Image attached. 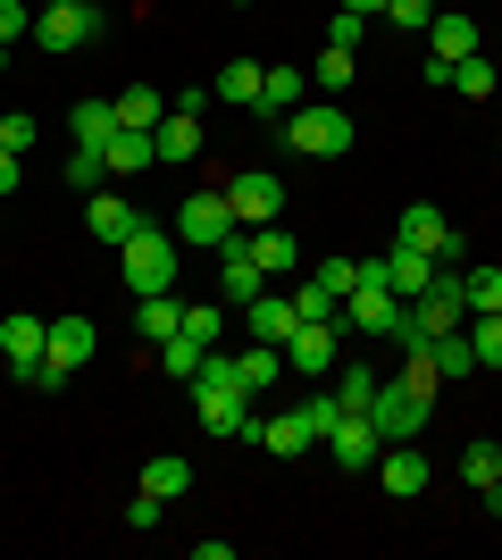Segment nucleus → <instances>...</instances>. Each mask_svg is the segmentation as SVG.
Masks as SVG:
<instances>
[{
  "instance_id": "nucleus-1",
  "label": "nucleus",
  "mask_w": 502,
  "mask_h": 560,
  "mask_svg": "<svg viewBox=\"0 0 502 560\" xmlns=\"http://www.w3.org/2000/svg\"><path fill=\"white\" fill-rule=\"evenodd\" d=\"M176 252H185V243H176L167 226H143V234H126V243H118V268H126V284H135V302L176 284Z\"/></svg>"
},
{
  "instance_id": "nucleus-2",
  "label": "nucleus",
  "mask_w": 502,
  "mask_h": 560,
  "mask_svg": "<svg viewBox=\"0 0 502 560\" xmlns=\"http://www.w3.org/2000/svg\"><path fill=\"white\" fill-rule=\"evenodd\" d=\"M277 135H285L302 160H343V151H352V117L335 109V101H302V109H293Z\"/></svg>"
},
{
  "instance_id": "nucleus-3",
  "label": "nucleus",
  "mask_w": 502,
  "mask_h": 560,
  "mask_svg": "<svg viewBox=\"0 0 502 560\" xmlns=\"http://www.w3.org/2000/svg\"><path fill=\"white\" fill-rule=\"evenodd\" d=\"M285 369L293 376H327V369H343V318H302V327L285 335Z\"/></svg>"
},
{
  "instance_id": "nucleus-4",
  "label": "nucleus",
  "mask_w": 502,
  "mask_h": 560,
  "mask_svg": "<svg viewBox=\"0 0 502 560\" xmlns=\"http://www.w3.org/2000/svg\"><path fill=\"white\" fill-rule=\"evenodd\" d=\"M176 243L185 252H218L226 234H235V210H226V192H192V201H176Z\"/></svg>"
},
{
  "instance_id": "nucleus-5",
  "label": "nucleus",
  "mask_w": 502,
  "mask_h": 560,
  "mask_svg": "<svg viewBox=\"0 0 502 560\" xmlns=\"http://www.w3.org/2000/svg\"><path fill=\"white\" fill-rule=\"evenodd\" d=\"M226 210H235V226H277V210H285V176H277V167H243L235 185H226Z\"/></svg>"
},
{
  "instance_id": "nucleus-6",
  "label": "nucleus",
  "mask_w": 502,
  "mask_h": 560,
  "mask_svg": "<svg viewBox=\"0 0 502 560\" xmlns=\"http://www.w3.org/2000/svg\"><path fill=\"white\" fill-rule=\"evenodd\" d=\"M268 277H260V259H252V234H226L218 243V302L243 310V302H260Z\"/></svg>"
},
{
  "instance_id": "nucleus-7",
  "label": "nucleus",
  "mask_w": 502,
  "mask_h": 560,
  "mask_svg": "<svg viewBox=\"0 0 502 560\" xmlns=\"http://www.w3.org/2000/svg\"><path fill=\"white\" fill-rule=\"evenodd\" d=\"M101 34V9H75V0H50V9H34V43L59 59V50H84Z\"/></svg>"
},
{
  "instance_id": "nucleus-8",
  "label": "nucleus",
  "mask_w": 502,
  "mask_h": 560,
  "mask_svg": "<svg viewBox=\"0 0 502 560\" xmlns=\"http://www.w3.org/2000/svg\"><path fill=\"white\" fill-rule=\"evenodd\" d=\"M394 243L428 252L435 268H460V234H453V218H444V210H428V201H410V210H402V234H394Z\"/></svg>"
},
{
  "instance_id": "nucleus-9",
  "label": "nucleus",
  "mask_w": 502,
  "mask_h": 560,
  "mask_svg": "<svg viewBox=\"0 0 502 560\" xmlns=\"http://www.w3.org/2000/svg\"><path fill=\"white\" fill-rule=\"evenodd\" d=\"M335 318H343V335H394V318H402V293H385V284H352Z\"/></svg>"
},
{
  "instance_id": "nucleus-10",
  "label": "nucleus",
  "mask_w": 502,
  "mask_h": 560,
  "mask_svg": "<svg viewBox=\"0 0 502 560\" xmlns=\"http://www.w3.org/2000/svg\"><path fill=\"white\" fill-rule=\"evenodd\" d=\"M84 226H93V243H109V252H118L126 234H143V226H151V218H143V210H135V201H126V192H118V185H101V192H93V201H84Z\"/></svg>"
},
{
  "instance_id": "nucleus-11",
  "label": "nucleus",
  "mask_w": 502,
  "mask_h": 560,
  "mask_svg": "<svg viewBox=\"0 0 502 560\" xmlns=\"http://www.w3.org/2000/svg\"><path fill=\"white\" fill-rule=\"evenodd\" d=\"M377 477H385V493H394V502H419V493L435 486V460L419 444H385L377 452Z\"/></svg>"
},
{
  "instance_id": "nucleus-12",
  "label": "nucleus",
  "mask_w": 502,
  "mask_h": 560,
  "mask_svg": "<svg viewBox=\"0 0 502 560\" xmlns=\"http://www.w3.org/2000/svg\"><path fill=\"white\" fill-rule=\"evenodd\" d=\"M43 343H50V318H34V310H9V318H0V360H9V376L34 369Z\"/></svg>"
},
{
  "instance_id": "nucleus-13",
  "label": "nucleus",
  "mask_w": 502,
  "mask_h": 560,
  "mask_svg": "<svg viewBox=\"0 0 502 560\" xmlns=\"http://www.w3.org/2000/svg\"><path fill=\"white\" fill-rule=\"evenodd\" d=\"M93 351H101V327H93V318H50V343H43L50 369H68V376H75Z\"/></svg>"
},
{
  "instance_id": "nucleus-14",
  "label": "nucleus",
  "mask_w": 502,
  "mask_h": 560,
  "mask_svg": "<svg viewBox=\"0 0 502 560\" xmlns=\"http://www.w3.org/2000/svg\"><path fill=\"white\" fill-rule=\"evenodd\" d=\"M327 452L343 468H377V452H385V435L377 427H369V410H343V419H335V435H327Z\"/></svg>"
},
{
  "instance_id": "nucleus-15",
  "label": "nucleus",
  "mask_w": 502,
  "mask_h": 560,
  "mask_svg": "<svg viewBox=\"0 0 502 560\" xmlns=\"http://www.w3.org/2000/svg\"><path fill=\"white\" fill-rule=\"evenodd\" d=\"M151 151H160L167 167H185V160H201V117H192V109H167L160 126H151Z\"/></svg>"
},
{
  "instance_id": "nucleus-16",
  "label": "nucleus",
  "mask_w": 502,
  "mask_h": 560,
  "mask_svg": "<svg viewBox=\"0 0 502 560\" xmlns=\"http://www.w3.org/2000/svg\"><path fill=\"white\" fill-rule=\"evenodd\" d=\"M428 43H435V59H478V18L435 9V18H428Z\"/></svg>"
},
{
  "instance_id": "nucleus-17",
  "label": "nucleus",
  "mask_w": 502,
  "mask_h": 560,
  "mask_svg": "<svg viewBox=\"0 0 502 560\" xmlns=\"http://www.w3.org/2000/svg\"><path fill=\"white\" fill-rule=\"evenodd\" d=\"M101 160H109V185H126V176H143V167H160V151H151V135H135V126H118Z\"/></svg>"
},
{
  "instance_id": "nucleus-18",
  "label": "nucleus",
  "mask_w": 502,
  "mask_h": 560,
  "mask_svg": "<svg viewBox=\"0 0 502 560\" xmlns=\"http://www.w3.org/2000/svg\"><path fill=\"white\" fill-rule=\"evenodd\" d=\"M243 310H252V343H285V335L302 327L293 293H260V302H243Z\"/></svg>"
},
{
  "instance_id": "nucleus-19",
  "label": "nucleus",
  "mask_w": 502,
  "mask_h": 560,
  "mask_svg": "<svg viewBox=\"0 0 502 560\" xmlns=\"http://www.w3.org/2000/svg\"><path fill=\"white\" fill-rule=\"evenodd\" d=\"M302 93H311V75H302V68H268V84H260V117H268V126H285V117L302 109Z\"/></svg>"
},
{
  "instance_id": "nucleus-20",
  "label": "nucleus",
  "mask_w": 502,
  "mask_h": 560,
  "mask_svg": "<svg viewBox=\"0 0 502 560\" xmlns=\"http://www.w3.org/2000/svg\"><path fill=\"white\" fill-rule=\"evenodd\" d=\"M428 369L444 376V385H460V376L478 369V343H469V327H453V335H435V343H428Z\"/></svg>"
},
{
  "instance_id": "nucleus-21",
  "label": "nucleus",
  "mask_w": 502,
  "mask_h": 560,
  "mask_svg": "<svg viewBox=\"0 0 502 560\" xmlns=\"http://www.w3.org/2000/svg\"><path fill=\"white\" fill-rule=\"evenodd\" d=\"M68 135L84 142V151H109V135H118V109H109V101H75V109H68Z\"/></svg>"
},
{
  "instance_id": "nucleus-22",
  "label": "nucleus",
  "mask_w": 502,
  "mask_h": 560,
  "mask_svg": "<svg viewBox=\"0 0 502 560\" xmlns=\"http://www.w3.org/2000/svg\"><path fill=\"white\" fill-rule=\"evenodd\" d=\"M235 376H243V394H268V385L285 376V343H252V351H235Z\"/></svg>"
},
{
  "instance_id": "nucleus-23",
  "label": "nucleus",
  "mask_w": 502,
  "mask_h": 560,
  "mask_svg": "<svg viewBox=\"0 0 502 560\" xmlns=\"http://www.w3.org/2000/svg\"><path fill=\"white\" fill-rule=\"evenodd\" d=\"M260 84H268L260 59H235V68H218L210 93H218V101H235V109H260Z\"/></svg>"
},
{
  "instance_id": "nucleus-24",
  "label": "nucleus",
  "mask_w": 502,
  "mask_h": 560,
  "mask_svg": "<svg viewBox=\"0 0 502 560\" xmlns=\"http://www.w3.org/2000/svg\"><path fill=\"white\" fill-rule=\"evenodd\" d=\"M260 452H277V460H302V452H311V427H302V410H285V419H260Z\"/></svg>"
},
{
  "instance_id": "nucleus-25",
  "label": "nucleus",
  "mask_w": 502,
  "mask_h": 560,
  "mask_svg": "<svg viewBox=\"0 0 502 560\" xmlns=\"http://www.w3.org/2000/svg\"><path fill=\"white\" fill-rule=\"evenodd\" d=\"M176 327H185V302H176V293H143V302H135V335H160L167 343Z\"/></svg>"
},
{
  "instance_id": "nucleus-26",
  "label": "nucleus",
  "mask_w": 502,
  "mask_h": 560,
  "mask_svg": "<svg viewBox=\"0 0 502 560\" xmlns=\"http://www.w3.org/2000/svg\"><path fill=\"white\" fill-rule=\"evenodd\" d=\"M109 109H118V126H135V135H151V126H160V117H167V101L151 93V84H126V93L109 101Z\"/></svg>"
},
{
  "instance_id": "nucleus-27",
  "label": "nucleus",
  "mask_w": 502,
  "mask_h": 560,
  "mask_svg": "<svg viewBox=\"0 0 502 560\" xmlns=\"http://www.w3.org/2000/svg\"><path fill=\"white\" fill-rule=\"evenodd\" d=\"M252 259H260V277H285L302 252H293V234H285V226H252Z\"/></svg>"
},
{
  "instance_id": "nucleus-28",
  "label": "nucleus",
  "mask_w": 502,
  "mask_h": 560,
  "mask_svg": "<svg viewBox=\"0 0 502 560\" xmlns=\"http://www.w3.org/2000/svg\"><path fill=\"white\" fill-rule=\"evenodd\" d=\"M201 360H210V343H192L185 327H176V335H167V343H160V369L176 376V385H192V369H201Z\"/></svg>"
},
{
  "instance_id": "nucleus-29",
  "label": "nucleus",
  "mask_w": 502,
  "mask_h": 560,
  "mask_svg": "<svg viewBox=\"0 0 502 560\" xmlns=\"http://www.w3.org/2000/svg\"><path fill=\"white\" fill-rule=\"evenodd\" d=\"M460 477H469V486H494V477H502V444H494V435H478V444H469V452H460Z\"/></svg>"
},
{
  "instance_id": "nucleus-30",
  "label": "nucleus",
  "mask_w": 502,
  "mask_h": 560,
  "mask_svg": "<svg viewBox=\"0 0 502 560\" xmlns=\"http://www.w3.org/2000/svg\"><path fill=\"white\" fill-rule=\"evenodd\" d=\"M352 75H360V50H335V43L318 50V93H327V101L343 93V84H352Z\"/></svg>"
},
{
  "instance_id": "nucleus-31",
  "label": "nucleus",
  "mask_w": 502,
  "mask_h": 560,
  "mask_svg": "<svg viewBox=\"0 0 502 560\" xmlns=\"http://www.w3.org/2000/svg\"><path fill=\"white\" fill-rule=\"evenodd\" d=\"M460 302H469V318H478V310H502V268H469V277H460Z\"/></svg>"
},
{
  "instance_id": "nucleus-32",
  "label": "nucleus",
  "mask_w": 502,
  "mask_h": 560,
  "mask_svg": "<svg viewBox=\"0 0 502 560\" xmlns=\"http://www.w3.org/2000/svg\"><path fill=\"white\" fill-rule=\"evenodd\" d=\"M469 343H478V369H502V310H478V318H469Z\"/></svg>"
},
{
  "instance_id": "nucleus-33",
  "label": "nucleus",
  "mask_w": 502,
  "mask_h": 560,
  "mask_svg": "<svg viewBox=\"0 0 502 560\" xmlns=\"http://www.w3.org/2000/svg\"><path fill=\"white\" fill-rule=\"evenodd\" d=\"M369 394H377V369H335V401H343V410H369Z\"/></svg>"
},
{
  "instance_id": "nucleus-34",
  "label": "nucleus",
  "mask_w": 502,
  "mask_h": 560,
  "mask_svg": "<svg viewBox=\"0 0 502 560\" xmlns=\"http://www.w3.org/2000/svg\"><path fill=\"white\" fill-rule=\"evenodd\" d=\"M68 185H75V192H101V185H109V160L75 142V151H68Z\"/></svg>"
},
{
  "instance_id": "nucleus-35",
  "label": "nucleus",
  "mask_w": 502,
  "mask_h": 560,
  "mask_svg": "<svg viewBox=\"0 0 502 560\" xmlns=\"http://www.w3.org/2000/svg\"><path fill=\"white\" fill-rule=\"evenodd\" d=\"M293 410H302V427H311V444H327L335 419H343V401H335V394H311V401H293Z\"/></svg>"
},
{
  "instance_id": "nucleus-36",
  "label": "nucleus",
  "mask_w": 502,
  "mask_h": 560,
  "mask_svg": "<svg viewBox=\"0 0 502 560\" xmlns=\"http://www.w3.org/2000/svg\"><path fill=\"white\" fill-rule=\"evenodd\" d=\"M185 486H192V468H185V460H151V468H143V493H160V502H176Z\"/></svg>"
},
{
  "instance_id": "nucleus-37",
  "label": "nucleus",
  "mask_w": 502,
  "mask_h": 560,
  "mask_svg": "<svg viewBox=\"0 0 502 560\" xmlns=\"http://www.w3.org/2000/svg\"><path fill=\"white\" fill-rule=\"evenodd\" d=\"M453 93L460 101H486V93H494V68H486V59H453Z\"/></svg>"
},
{
  "instance_id": "nucleus-38",
  "label": "nucleus",
  "mask_w": 502,
  "mask_h": 560,
  "mask_svg": "<svg viewBox=\"0 0 502 560\" xmlns=\"http://www.w3.org/2000/svg\"><path fill=\"white\" fill-rule=\"evenodd\" d=\"M34 142H43V126H34L25 109H9V117H0V151H17V160H25Z\"/></svg>"
},
{
  "instance_id": "nucleus-39",
  "label": "nucleus",
  "mask_w": 502,
  "mask_h": 560,
  "mask_svg": "<svg viewBox=\"0 0 502 560\" xmlns=\"http://www.w3.org/2000/svg\"><path fill=\"white\" fill-rule=\"evenodd\" d=\"M218 327H226V302H192L185 310V335H192V343H210Z\"/></svg>"
},
{
  "instance_id": "nucleus-40",
  "label": "nucleus",
  "mask_w": 502,
  "mask_h": 560,
  "mask_svg": "<svg viewBox=\"0 0 502 560\" xmlns=\"http://www.w3.org/2000/svg\"><path fill=\"white\" fill-rule=\"evenodd\" d=\"M360 34H369V18H360V9H335V18H327V43H335V50H360Z\"/></svg>"
},
{
  "instance_id": "nucleus-41",
  "label": "nucleus",
  "mask_w": 502,
  "mask_h": 560,
  "mask_svg": "<svg viewBox=\"0 0 502 560\" xmlns=\"http://www.w3.org/2000/svg\"><path fill=\"white\" fill-rule=\"evenodd\" d=\"M318 284H327L335 302H343V293L360 284V259H318Z\"/></svg>"
},
{
  "instance_id": "nucleus-42",
  "label": "nucleus",
  "mask_w": 502,
  "mask_h": 560,
  "mask_svg": "<svg viewBox=\"0 0 502 560\" xmlns=\"http://www.w3.org/2000/svg\"><path fill=\"white\" fill-rule=\"evenodd\" d=\"M160 518H167V502H160V493H135V502H126V527H135V536H151Z\"/></svg>"
},
{
  "instance_id": "nucleus-43",
  "label": "nucleus",
  "mask_w": 502,
  "mask_h": 560,
  "mask_svg": "<svg viewBox=\"0 0 502 560\" xmlns=\"http://www.w3.org/2000/svg\"><path fill=\"white\" fill-rule=\"evenodd\" d=\"M293 310H302V318H335V310H343V302H335V293H327V284H302V293H293Z\"/></svg>"
},
{
  "instance_id": "nucleus-44",
  "label": "nucleus",
  "mask_w": 502,
  "mask_h": 560,
  "mask_svg": "<svg viewBox=\"0 0 502 560\" xmlns=\"http://www.w3.org/2000/svg\"><path fill=\"white\" fill-rule=\"evenodd\" d=\"M17 34H34V9H25V0H0V43H17Z\"/></svg>"
},
{
  "instance_id": "nucleus-45",
  "label": "nucleus",
  "mask_w": 502,
  "mask_h": 560,
  "mask_svg": "<svg viewBox=\"0 0 502 560\" xmlns=\"http://www.w3.org/2000/svg\"><path fill=\"white\" fill-rule=\"evenodd\" d=\"M435 0H385V25H428Z\"/></svg>"
},
{
  "instance_id": "nucleus-46",
  "label": "nucleus",
  "mask_w": 502,
  "mask_h": 560,
  "mask_svg": "<svg viewBox=\"0 0 502 560\" xmlns=\"http://www.w3.org/2000/svg\"><path fill=\"white\" fill-rule=\"evenodd\" d=\"M17 176H25V160H17V151H0V201L17 192Z\"/></svg>"
},
{
  "instance_id": "nucleus-47",
  "label": "nucleus",
  "mask_w": 502,
  "mask_h": 560,
  "mask_svg": "<svg viewBox=\"0 0 502 560\" xmlns=\"http://www.w3.org/2000/svg\"><path fill=\"white\" fill-rule=\"evenodd\" d=\"M335 9H360V18H385V0H335Z\"/></svg>"
},
{
  "instance_id": "nucleus-48",
  "label": "nucleus",
  "mask_w": 502,
  "mask_h": 560,
  "mask_svg": "<svg viewBox=\"0 0 502 560\" xmlns=\"http://www.w3.org/2000/svg\"><path fill=\"white\" fill-rule=\"evenodd\" d=\"M486 518H502V477H494V486H486Z\"/></svg>"
},
{
  "instance_id": "nucleus-49",
  "label": "nucleus",
  "mask_w": 502,
  "mask_h": 560,
  "mask_svg": "<svg viewBox=\"0 0 502 560\" xmlns=\"http://www.w3.org/2000/svg\"><path fill=\"white\" fill-rule=\"evenodd\" d=\"M0 75H9V43H0Z\"/></svg>"
},
{
  "instance_id": "nucleus-50",
  "label": "nucleus",
  "mask_w": 502,
  "mask_h": 560,
  "mask_svg": "<svg viewBox=\"0 0 502 560\" xmlns=\"http://www.w3.org/2000/svg\"><path fill=\"white\" fill-rule=\"evenodd\" d=\"M75 9H101V0H75Z\"/></svg>"
},
{
  "instance_id": "nucleus-51",
  "label": "nucleus",
  "mask_w": 502,
  "mask_h": 560,
  "mask_svg": "<svg viewBox=\"0 0 502 560\" xmlns=\"http://www.w3.org/2000/svg\"><path fill=\"white\" fill-rule=\"evenodd\" d=\"M235 9H252V0H235Z\"/></svg>"
},
{
  "instance_id": "nucleus-52",
  "label": "nucleus",
  "mask_w": 502,
  "mask_h": 560,
  "mask_svg": "<svg viewBox=\"0 0 502 560\" xmlns=\"http://www.w3.org/2000/svg\"><path fill=\"white\" fill-rule=\"evenodd\" d=\"M494 151H502V135H494Z\"/></svg>"
}]
</instances>
